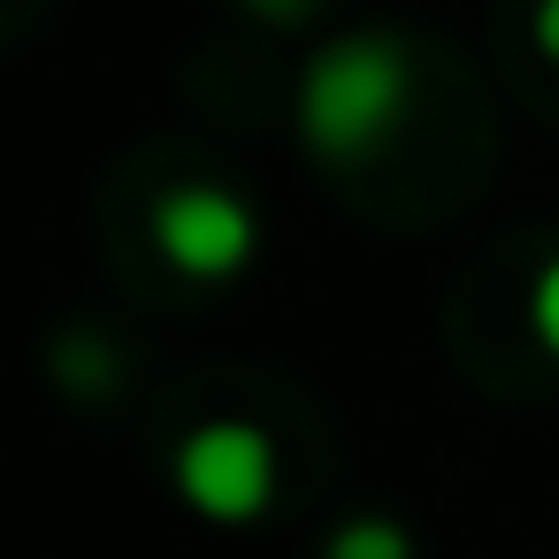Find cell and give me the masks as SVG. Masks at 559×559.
<instances>
[{
    "instance_id": "6",
    "label": "cell",
    "mask_w": 559,
    "mask_h": 559,
    "mask_svg": "<svg viewBox=\"0 0 559 559\" xmlns=\"http://www.w3.org/2000/svg\"><path fill=\"white\" fill-rule=\"evenodd\" d=\"M536 39H544V55H559V0H544V9H536Z\"/></svg>"
},
{
    "instance_id": "5",
    "label": "cell",
    "mask_w": 559,
    "mask_h": 559,
    "mask_svg": "<svg viewBox=\"0 0 559 559\" xmlns=\"http://www.w3.org/2000/svg\"><path fill=\"white\" fill-rule=\"evenodd\" d=\"M528 322H536V337H544V353H559V261L536 276V292H528Z\"/></svg>"
},
{
    "instance_id": "4",
    "label": "cell",
    "mask_w": 559,
    "mask_h": 559,
    "mask_svg": "<svg viewBox=\"0 0 559 559\" xmlns=\"http://www.w3.org/2000/svg\"><path fill=\"white\" fill-rule=\"evenodd\" d=\"M330 559H414V544L391 528V521H345L330 536Z\"/></svg>"
},
{
    "instance_id": "3",
    "label": "cell",
    "mask_w": 559,
    "mask_h": 559,
    "mask_svg": "<svg viewBox=\"0 0 559 559\" xmlns=\"http://www.w3.org/2000/svg\"><path fill=\"white\" fill-rule=\"evenodd\" d=\"M154 246L185 276H238L253 261V207L223 185H185L154 207Z\"/></svg>"
},
{
    "instance_id": "1",
    "label": "cell",
    "mask_w": 559,
    "mask_h": 559,
    "mask_svg": "<svg viewBox=\"0 0 559 559\" xmlns=\"http://www.w3.org/2000/svg\"><path fill=\"white\" fill-rule=\"evenodd\" d=\"M406 93H414V70H406L399 39L353 32V39L314 55V70L299 85V131H307L314 154L353 162V154L391 139V123L406 116Z\"/></svg>"
},
{
    "instance_id": "2",
    "label": "cell",
    "mask_w": 559,
    "mask_h": 559,
    "mask_svg": "<svg viewBox=\"0 0 559 559\" xmlns=\"http://www.w3.org/2000/svg\"><path fill=\"white\" fill-rule=\"evenodd\" d=\"M177 490L207 521H253L276 498V444L253 421H207L177 452Z\"/></svg>"
},
{
    "instance_id": "7",
    "label": "cell",
    "mask_w": 559,
    "mask_h": 559,
    "mask_svg": "<svg viewBox=\"0 0 559 559\" xmlns=\"http://www.w3.org/2000/svg\"><path fill=\"white\" fill-rule=\"evenodd\" d=\"M253 9H261V16H276V24H292V16L307 9V0H253Z\"/></svg>"
}]
</instances>
